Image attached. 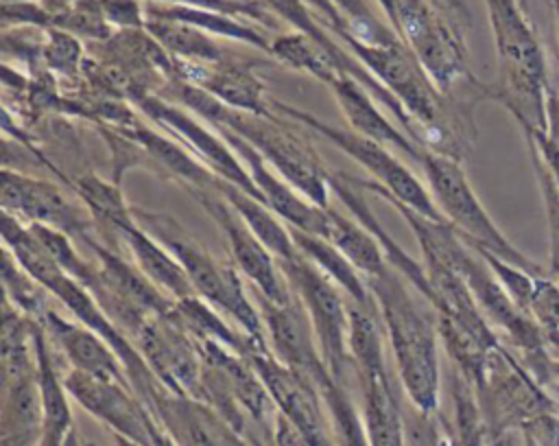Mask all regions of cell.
I'll return each mask as SVG.
<instances>
[{"mask_svg":"<svg viewBox=\"0 0 559 446\" xmlns=\"http://www.w3.org/2000/svg\"><path fill=\"white\" fill-rule=\"evenodd\" d=\"M168 101H177L205 122L227 127L249 142L295 190L321 208H330V168L319 157L317 149L306 136L295 131L280 114H247L231 109L216 101L205 90L186 83L168 81L159 92Z\"/></svg>","mask_w":559,"mask_h":446,"instance_id":"cell-1","label":"cell"},{"mask_svg":"<svg viewBox=\"0 0 559 446\" xmlns=\"http://www.w3.org/2000/svg\"><path fill=\"white\" fill-rule=\"evenodd\" d=\"M365 282L376 300L404 394L417 413L430 418L439 407V330L419 306L413 284L395 267L386 265Z\"/></svg>","mask_w":559,"mask_h":446,"instance_id":"cell-2","label":"cell"},{"mask_svg":"<svg viewBox=\"0 0 559 446\" xmlns=\"http://www.w3.org/2000/svg\"><path fill=\"white\" fill-rule=\"evenodd\" d=\"M378 4L384 20L445 96L480 94L489 98V87L469 70L467 46L459 26L463 15L439 0H378Z\"/></svg>","mask_w":559,"mask_h":446,"instance_id":"cell-3","label":"cell"},{"mask_svg":"<svg viewBox=\"0 0 559 446\" xmlns=\"http://www.w3.org/2000/svg\"><path fill=\"white\" fill-rule=\"evenodd\" d=\"M498 52V81L489 98L502 103L522 127L546 131V63L520 0H485Z\"/></svg>","mask_w":559,"mask_h":446,"instance_id":"cell-4","label":"cell"},{"mask_svg":"<svg viewBox=\"0 0 559 446\" xmlns=\"http://www.w3.org/2000/svg\"><path fill=\"white\" fill-rule=\"evenodd\" d=\"M133 216L138 225L155 236L181 262L199 297L229 317L253 341L269 345L260 308L247 295L240 271L234 262L210 254L194 236L181 227L175 216L166 212L133 208Z\"/></svg>","mask_w":559,"mask_h":446,"instance_id":"cell-5","label":"cell"},{"mask_svg":"<svg viewBox=\"0 0 559 446\" xmlns=\"http://www.w3.org/2000/svg\"><path fill=\"white\" fill-rule=\"evenodd\" d=\"M424 177L428 181V190L445 216V221L459 232V236L472 245L474 249L489 251L500 260L515 265L533 275H544L542 265L526 258L509 238L498 230L489 212L483 208L480 199L476 197L467 175L461 166V160L435 153L424 149L419 162Z\"/></svg>","mask_w":559,"mask_h":446,"instance_id":"cell-6","label":"cell"},{"mask_svg":"<svg viewBox=\"0 0 559 446\" xmlns=\"http://www.w3.org/2000/svg\"><path fill=\"white\" fill-rule=\"evenodd\" d=\"M349 356L362 394L367 446H404L402 407L384 359V328L369 315L349 324Z\"/></svg>","mask_w":559,"mask_h":446,"instance_id":"cell-7","label":"cell"},{"mask_svg":"<svg viewBox=\"0 0 559 446\" xmlns=\"http://www.w3.org/2000/svg\"><path fill=\"white\" fill-rule=\"evenodd\" d=\"M271 109L275 114H280L282 118L297 120L299 125H304L312 133L332 142L336 149H341L345 155H349L358 166L369 171L373 181L384 186V190L391 197L400 199L411 210H415V212H419V214H424L432 221H445V216L437 208L428 186H424L421 179L415 177V173L386 149V144H382L378 140H371L367 136H360L352 129L334 127V125L321 120L319 116H314L310 111H304L299 107H293V105L275 101V98H271Z\"/></svg>","mask_w":559,"mask_h":446,"instance_id":"cell-8","label":"cell"},{"mask_svg":"<svg viewBox=\"0 0 559 446\" xmlns=\"http://www.w3.org/2000/svg\"><path fill=\"white\" fill-rule=\"evenodd\" d=\"M280 267L310 317L328 369L345 385L347 369L352 367L347 295L299 251L293 258L282 260Z\"/></svg>","mask_w":559,"mask_h":446,"instance_id":"cell-9","label":"cell"},{"mask_svg":"<svg viewBox=\"0 0 559 446\" xmlns=\"http://www.w3.org/2000/svg\"><path fill=\"white\" fill-rule=\"evenodd\" d=\"M133 105L142 116L153 120L157 129L166 131L179 144H183L214 175L227 179L247 195L264 201L242 160L236 155L229 142L201 116L192 114L179 103H170L159 94H142L133 101Z\"/></svg>","mask_w":559,"mask_h":446,"instance_id":"cell-10","label":"cell"},{"mask_svg":"<svg viewBox=\"0 0 559 446\" xmlns=\"http://www.w3.org/2000/svg\"><path fill=\"white\" fill-rule=\"evenodd\" d=\"M199 206L216 221L221 227L234 265L253 284V293L273 302L288 304L295 293L271 249L253 234L245 219L234 210V206L218 192L210 188H186Z\"/></svg>","mask_w":559,"mask_h":446,"instance_id":"cell-11","label":"cell"},{"mask_svg":"<svg viewBox=\"0 0 559 446\" xmlns=\"http://www.w3.org/2000/svg\"><path fill=\"white\" fill-rule=\"evenodd\" d=\"M2 212L17 216L24 223H37L63 232L72 240L85 243L90 236H100L96 221L85 203L46 179L24 175L4 166L0 177Z\"/></svg>","mask_w":559,"mask_h":446,"instance_id":"cell-12","label":"cell"},{"mask_svg":"<svg viewBox=\"0 0 559 446\" xmlns=\"http://www.w3.org/2000/svg\"><path fill=\"white\" fill-rule=\"evenodd\" d=\"M245 359L260 374L277 409L297 426L308 446H338L325 402L306 374L282 363L269 345H251Z\"/></svg>","mask_w":559,"mask_h":446,"instance_id":"cell-13","label":"cell"},{"mask_svg":"<svg viewBox=\"0 0 559 446\" xmlns=\"http://www.w3.org/2000/svg\"><path fill=\"white\" fill-rule=\"evenodd\" d=\"M133 343L166 389L203 400V356L197 339L177 317V304L175 313L146 319Z\"/></svg>","mask_w":559,"mask_h":446,"instance_id":"cell-14","label":"cell"},{"mask_svg":"<svg viewBox=\"0 0 559 446\" xmlns=\"http://www.w3.org/2000/svg\"><path fill=\"white\" fill-rule=\"evenodd\" d=\"M63 385L68 396L81 409L107 424L116 435H122L138 446H155L162 426L131 385L103 380L79 369H68Z\"/></svg>","mask_w":559,"mask_h":446,"instance_id":"cell-15","label":"cell"},{"mask_svg":"<svg viewBox=\"0 0 559 446\" xmlns=\"http://www.w3.org/2000/svg\"><path fill=\"white\" fill-rule=\"evenodd\" d=\"M173 81L192 83L238 111L260 116L273 114L271 98L266 96L264 81L255 66L238 57L227 55L216 63H192L173 57Z\"/></svg>","mask_w":559,"mask_h":446,"instance_id":"cell-16","label":"cell"},{"mask_svg":"<svg viewBox=\"0 0 559 446\" xmlns=\"http://www.w3.org/2000/svg\"><path fill=\"white\" fill-rule=\"evenodd\" d=\"M258 308L271 352L288 367L306 374L314 385L332 376L310 324V317L295 295L288 304H273L258 295Z\"/></svg>","mask_w":559,"mask_h":446,"instance_id":"cell-17","label":"cell"},{"mask_svg":"<svg viewBox=\"0 0 559 446\" xmlns=\"http://www.w3.org/2000/svg\"><path fill=\"white\" fill-rule=\"evenodd\" d=\"M37 324L44 326L55 350H59L70 363V369H79L103 380L131 385L120 356L96 330L87 328L72 315H63L57 306L48 308Z\"/></svg>","mask_w":559,"mask_h":446,"instance_id":"cell-18","label":"cell"},{"mask_svg":"<svg viewBox=\"0 0 559 446\" xmlns=\"http://www.w3.org/2000/svg\"><path fill=\"white\" fill-rule=\"evenodd\" d=\"M328 87L334 92V98L343 111V116L349 122V129L367 136L371 140H378L382 144H391L400 151H404L411 160L419 162L424 146L417 144L404 129L395 127L384 114L382 105L373 98V94L354 77L338 72Z\"/></svg>","mask_w":559,"mask_h":446,"instance_id":"cell-19","label":"cell"},{"mask_svg":"<svg viewBox=\"0 0 559 446\" xmlns=\"http://www.w3.org/2000/svg\"><path fill=\"white\" fill-rule=\"evenodd\" d=\"M120 238L124 240L133 262L140 267V271L159 286L168 297L183 300L194 293V286L181 267V262L155 238L151 236L142 225H138L135 216L131 223L122 225Z\"/></svg>","mask_w":559,"mask_h":446,"instance_id":"cell-20","label":"cell"},{"mask_svg":"<svg viewBox=\"0 0 559 446\" xmlns=\"http://www.w3.org/2000/svg\"><path fill=\"white\" fill-rule=\"evenodd\" d=\"M44 404L39 376L2 383L0 446H39Z\"/></svg>","mask_w":559,"mask_h":446,"instance_id":"cell-21","label":"cell"},{"mask_svg":"<svg viewBox=\"0 0 559 446\" xmlns=\"http://www.w3.org/2000/svg\"><path fill=\"white\" fill-rule=\"evenodd\" d=\"M144 15L146 17H159V20L186 22V24H192V26L214 35V37H225V39H234V42L260 48L266 55H269V48H271V39L266 37V33H262L264 28H258L253 24H247L245 20H238V17H231V15H225V13L144 0Z\"/></svg>","mask_w":559,"mask_h":446,"instance_id":"cell-22","label":"cell"},{"mask_svg":"<svg viewBox=\"0 0 559 446\" xmlns=\"http://www.w3.org/2000/svg\"><path fill=\"white\" fill-rule=\"evenodd\" d=\"M68 186L90 210L103 240L120 236L122 225L133 221V206L124 201L120 184H116L114 179L109 181L98 177L96 173H83L68 179Z\"/></svg>","mask_w":559,"mask_h":446,"instance_id":"cell-23","label":"cell"},{"mask_svg":"<svg viewBox=\"0 0 559 446\" xmlns=\"http://www.w3.org/2000/svg\"><path fill=\"white\" fill-rule=\"evenodd\" d=\"M214 190H218L234 206V210L245 219L253 234L271 249L277 262L288 260L297 254L290 227L264 201L247 195L245 190H240L223 177H218Z\"/></svg>","mask_w":559,"mask_h":446,"instance_id":"cell-24","label":"cell"},{"mask_svg":"<svg viewBox=\"0 0 559 446\" xmlns=\"http://www.w3.org/2000/svg\"><path fill=\"white\" fill-rule=\"evenodd\" d=\"M321 238L330 240L365 280L378 275L389 265L378 238L360 221L354 216L349 219L338 210L328 208L325 232Z\"/></svg>","mask_w":559,"mask_h":446,"instance_id":"cell-25","label":"cell"},{"mask_svg":"<svg viewBox=\"0 0 559 446\" xmlns=\"http://www.w3.org/2000/svg\"><path fill=\"white\" fill-rule=\"evenodd\" d=\"M295 247L299 254H304L310 262H314L336 286L347 295V300L367 304L373 302V295L365 282V278L358 273V269L325 238L301 232L290 227Z\"/></svg>","mask_w":559,"mask_h":446,"instance_id":"cell-26","label":"cell"},{"mask_svg":"<svg viewBox=\"0 0 559 446\" xmlns=\"http://www.w3.org/2000/svg\"><path fill=\"white\" fill-rule=\"evenodd\" d=\"M148 35L175 59L192 63H216L227 57L214 35L177 20L146 17Z\"/></svg>","mask_w":559,"mask_h":446,"instance_id":"cell-27","label":"cell"},{"mask_svg":"<svg viewBox=\"0 0 559 446\" xmlns=\"http://www.w3.org/2000/svg\"><path fill=\"white\" fill-rule=\"evenodd\" d=\"M269 55L297 70V72H306L319 81H323L325 85L338 74L343 72L336 63V59L314 39H310L308 35L295 31V33H280L277 37L271 39V48Z\"/></svg>","mask_w":559,"mask_h":446,"instance_id":"cell-28","label":"cell"},{"mask_svg":"<svg viewBox=\"0 0 559 446\" xmlns=\"http://www.w3.org/2000/svg\"><path fill=\"white\" fill-rule=\"evenodd\" d=\"M2 284H4V300H9L17 310L28 315L31 319L39 321L48 308L57 302L28 271H24L17 260L4 249L2 260Z\"/></svg>","mask_w":559,"mask_h":446,"instance_id":"cell-29","label":"cell"},{"mask_svg":"<svg viewBox=\"0 0 559 446\" xmlns=\"http://www.w3.org/2000/svg\"><path fill=\"white\" fill-rule=\"evenodd\" d=\"M87 52L83 50L79 37L61 28H44L41 37V63L50 74L76 79L83 74Z\"/></svg>","mask_w":559,"mask_h":446,"instance_id":"cell-30","label":"cell"},{"mask_svg":"<svg viewBox=\"0 0 559 446\" xmlns=\"http://www.w3.org/2000/svg\"><path fill=\"white\" fill-rule=\"evenodd\" d=\"M153 2L194 7V9L225 13L238 20H253L262 24V28H277V22H280V17L271 13L260 0H153Z\"/></svg>","mask_w":559,"mask_h":446,"instance_id":"cell-31","label":"cell"},{"mask_svg":"<svg viewBox=\"0 0 559 446\" xmlns=\"http://www.w3.org/2000/svg\"><path fill=\"white\" fill-rule=\"evenodd\" d=\"M105 20L116 31H144L146 15L142 0H103Z\"/></svg>","mask_w":559,"mask_h":446,"instance_id":"cell-32","label":"cell"},{"mask_svg":"<svg viewBox=\"0 0 559 446\" xmlns=\"http://www.w3.org/2000/svg\"><path fill=\"white\" fill-rule=\"evenodd\" d=\"M539 446H559V418L557 415H537L526 429Z\"/></svg>","mask_w":559,"mask_h":446,"instance_id":"cell-33","label":"cell"},{"mask_svg":"<svg viewBox=\"0 0 559 446\" xmlns=\"http://www.w3.org/2000/svg\"><path fill=\"white\" fill-rule=\"evenodd\" d=\"M546 133L559 146V96L552 92L546 98Z\"/></svg>","mask_w":559,"mask_h":446,"instance_id":"cell-34","label":"cell"},{"mask_svg":"<svg viewBox=\"0 0 559 446\" xmlns=\"http://www.w3.org/2000/svg\"><path fill=\"white\" fill-rule=\"evenodd\" d=\"M76 2H81V0H37V4H39V7H44L50 15L63 13V11L72 9Z\"/></svg>","mask_w":559,"mask_h":446,"instance_id":"cell-35","label":"cell"},{"mask_svg":"<svg viewBox=\"0 0 559 446\" xmlns=\"http://www.w3.org/2000/svg\"><path fill=\"white\" fill-rule=\"evenodd\" d=\"M439 2H443L445 7H450L452 11H456L459 15H463V17H467V9H465V0H439Z\"/></svg>","mask_w":559,"mask_h":446,"instance_id":"cell-36","label":"cell"},{"mask_svg":"<svg viewBox=\"0 0 559 446\" xmlns=\"http://www.w3.org/2000/svg\"><path fill=\"white\" fill-rule=\"evenodd\" d=\"M155 446H177L175 442H173V437L162 429V433L157 435V439H155Z\"/></svg>","mask_w":559,"mask_h":446,"instance_id":"cell-37","label":"cell"},{"mask_svg":"<svg viewBox=\"0 0 559 446\" xmlns=\"http://www.w3.org/2000/svg\"><path fill=\"white\" fill-rule=\"evenodd\" d=\"M507 446H511V444H507ZM515 446H539V444H537V439L528 431H524L522 433V444H515Z\"/></svg>","mask_w":559,"mask_h":446,"instance_id":"cell-38","label":"cell"},{"mask_svg":"<svg viewBox=\"0 0 559 446\" xmlns=\"http://www.w3.org/2000/svg\"><path fill=\"white\" fill-rule=\"evenodd\" d=\"M249 446H277L273 439H266V437H255L251 442H247Z\"/></svg>","mask_w":559,"mask_h":446,"instance_id":"cell-39","label":"cell"},{"mask_svg":"<svg viewBox=\"0 0 559 446\" xmlns=\"http://www.w3.org/2000/svg\"><path fill=\"white\" fill-rule=\"evenodd\" d=\"M114 446H138V444L131 442V439H127V437H122V435H116V433H114Z\"/></svg>","mask_w":559,"mask_h":446,"instance_id":"cell-40","label":"cell"},{"mask_svg":"<svg viewBox=\"0 0 559 446\" xmlns=\"http://www.w3.org/2000/svg\"><path fill=\"white\" fill-rule=\"evenodd\" d=\"M66 446H83V442L79 439V435H76V431H74V429L70 431V435H68V442H66Z\"/></svg>","mask_w":559,"mask_h":446,"instance_id":"cell-41","label":"cell"},{"mask_svg":"<svg viewBox=\"0 0 559 446\" xmlns=\"http://www.w3.org/2000/svg\"><path fill=\"white\" fill-rule=\"evenodd\" d=\"M491 446H507V439H500V437H498V439L491 442Z\"/></svg>","mask_w":559,"mask_h":446,"instance_id":"cell-42","label":"cell"},{"mask_svg":"<svg viewBox=\"0 0 559 446\" xmlns=\"http://www.w3.org/2000/svg\"><path fill=\"white\" fill-rule=\"evenodd\" d=\"M2 2H22V0H2Z\"/></svg>","mask_w":559,"mask_h":446,"instance_id":"cell-43","label":"cell"},{"mask_svg":"<svg viewBox=\"0 0 559 446\" xmlns=\"http://www.w3.org/2000/svg\"><path fill=\"white\" fill-rule=\"evenodd\" d=\"M555 9H557V20H559V4H555Z\"/></svg>","mask_w":559,"mask_h":446,"instance_id":"cell-44","label":"cell"},{"mask_svg":"<svg viewBox=\"0 0 559 446\" xmlns=\"http://www.w3.org/2000/svg\"><path fill=\"white\" fill-rule=\"evenodd\" d=\"M552 2H555V4H559V0H552Z\"/></svg>","mask_w":559,"mask_h":446,"instance_id":"cell-45","label":"cell"}]
</instances>
